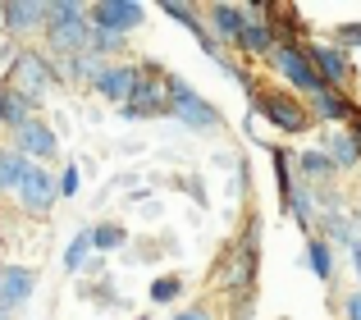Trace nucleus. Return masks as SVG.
<instances>
[{"label":"nucleus","mask_w":361,"mask_h":320,"mask_svg":"<svg viewBox=\"0 0 361 320\" xmlns=\"http://www.w3.org/2000/svg\"><path fill=\"white\" fill-rule=\"evenodd\" d=\"M169 115L183 119L188 128H197V133H211V128H220V110H215L206 97H197V92L188 87L183 78H169Z\"/></svg>","instance_id":"nucleus-3"},{"label":"nucleus","mask_w":361,"mask_h":320,"mask_svg":"<svg viewBox=\"0 0 361 320\" xmlns=\"http://www.w3.org/2000/svg\"><path fill=\"white\" fill-rule=\"evenodd\" d=\"M338 46H361V23L338 27Z\"/></svg>","instance_id":"nucleus-29"},{"label":"nucleus","mask_w":361,"mask_h":320,"mask_svg":"<svg viewBox=\"0 0 361 320\" xmlns=\"http://www.w3.org/2000/svg\"><path fill=\"white\" fill-rule=\"evenodd\" d=\"M123 238H128V233H123L119 224H97V229H92V247H97V252L123 247Z\"/></svg>","instance_id":"nucleus-25"},{"label":"nucleus","mask_w":361,"mask_h":320,"mask_svg":"<svg viewBox=\"0 0 361 320\" xmlns=\"http://www.w3.org/2000/svg\"><path fill=\"white\" fill-rule=\"evenodd\" d=\"M55 197H60V178L46 165H32L27 178H23V187H18V206H23L27 215H46L55 206Z\"/></svg>","instance_id":"nucleus-8"},{"label":"nucleus","mask_w":361,"mask_h":320,"mask_svg":"<svg viewBox=\"0 0 361 320\" xmlns=\"http://www.w3.org/2000/svg\"><path fill=\"white\" fill-rule=\"evenodd\" d=\"M87 252H92V229L73 233V242L64 247V270H69V275H78V270L87 266Z\"/></svg>","instance_id":"nucleus-21"},{"label":"nucleus","mask_w":361,"mask_h":320,"mask_svg":"<svg viewBox=\"0 0 361 320\" xmlns=\"http://www.w3.org/2000/svg\"><path fill=\"white\" fill-rule=\"evenodd\" d=\"M252 106L261 110L274 128H283V133H302V128L311 124V115L298 106V97H283V92H252Z\"/></svg>","instance_id":"nucleus-6"},{"label":"nucleus","mask_w":361,"mask_h":320,"mask_svg":"<svg viewBox=\"0 0 361 320\" xmlns=\"http://www.w3.org/2000/svg\"><path fill=\"white\" fill-rule=\"evenodd\" d=\"M78 187H82V174H78V165H69L60 174V197H78Z\"/></svg>","instance_id":"nucleus-28"},{"label":"nucleus","mask_w":361,"mask_h":320,"mask_svg":"<svg viewBox=\"0 0 361 320\" xmlns=\"http://www.w3.org/2000/svg\"><path fill=\"white\" fill-rule=\"evenodd\" d=\"M243 27H247V5H211V37L238 46Z\"/></svg>","instance_id":"nucleus-15"},{"label":"nucleus","mask_w":361,"mask_h":320,"mask_svg":"<svg viewBox=\"0 0 361 320\" xmlns=\"http://www.w3.org/2000/svg\"><path fill=\"white\" fill-rule=\"evenodd\" d=\"M343 320H361V288H357V293L343 302Z\"/></svg>","instance_id":"nucleus-30"},{"label":"nucleus","mask_w":361,"mask_h":320,"mask_svg":"<svg viewBox=\"0 0 361 320\" xmlns=\"http://www.w3.org/2000/svg\"><path fill=\"white\" fill-rule=\"evenodd\" d=\"M357 142H361V124H357Z\"/></svg>","instance_id":"nucleus-33"},{"label":"nucleus","mask_w":361,"mask_h":320,"mask_svg":"<svg viewBox=\"0 0 361 320\" xmlns=\"http://www.w3.org/2000/svg\"><path fill=\"white\" fill-rule=\"evenodd\" d=\"M178 293H183V279H174V275H165V279L151 284V302H174Z\"/></svg>","instance_id":"nucleus-26"},{"label":"nucleus","mask_w":361,"mask_h":320,"mask_svg":"<svg viewBox=\"0 0 361 320\" xmlns=\"http://www.w3.org/2000/svg\"><path fill=\"white\" fill-rule=\"evenodd\" d=\"M0 320H9V312H0Z\"/></svg>","instance_id":"nucleus-34"},{"label":"nucleus","mask_w":361,"mask_h":320,"mask_svg":"<svg viewBox=\"0 0 361 320\" xmlns=\"http://www.w3.org/2000/svg\"><path fill=\"white\" fill-rule=\"evenodd\" d=\"M298 165H302V174H311V178H334V169H338L325 152H302Z\"/></svg>","instance_id":"nucleus-22"},{"label":"nucleus","mask_w":361,"mask_h":320,"mask_svg":"<svg viewBox=\"0 0 361 320\" xmlns=\"http://www.w3.org/2000/svg\"><path fill=\"white\" fill-rule=\"evenodd\" d=\"M307 261H311V275H316L320 284H329V279H334V247H329L325 238H311Z\"/></svg>","instance_id":"nucleus-20"},{"label":"nucleus","mask_w":361,"mask_h":320,"mask_svg":"<svg viewBox=\"0 0 361 320\" xmlns=\"http://www.w3.org/2000/svg\"><path fill=\"white\" fill-rule=\"evenodd\" d=\"M27 169H32V160L18 156L14 147H5V152H0V197H9V192L18 197V187H23Z\"/></svg>","instance_id":"nucleus-16"},{"label":"nucleus","mask_w":361,"mask_h":320,"mask_svg":"<svg viewBox=\"0 0 361 320\" xmlns=\"http://www.w3.org/2000/svg\"><path fill=\"white\" fill-rule=\"evenodd\" d=\"M55 78H60V73H55V64L46 60V55H37V51H18V55H14V64H9V78H5V82H9L14 92H23V97L37 106V101H42L46 92L55 87Z\"/></svg>","instance_id":"nucleus-2"},{"label":"nucleus","mask_w":361,"mask_h":320,"mask_svg":"<svg viewBox=\"0 0 361 320\" xmlns=\"http://www.w3.org/2000/svg\"><path fill=\"white\" fill-rule=\"evenodd\" d=\"M142 23H147V5H137V0H101V5H92V27L128 37Z\"/></svg>","instance_id":"nucleus-7"},{"label":"nucleus","mask_w":361,"mask_h":320,"mask_svg":"<svg viewBox=\"0 0 361 320\" xmlns=\"http://www.w3.org/2000/svg\"><path fill=\"white\" fill-rule=\"evenodd\" d=\"M87 9L92 5H82V0H55L46 14H51V18H78V14H87ZM51 18H46V23H51Z\"/></svg>","instance_id":"nucleus-27"},{"label":"nucleus","mask_w":361,"mask_h":320,"mask_svg":"<svg viewBox=\"0 0 361 320\" xmlns=\"http://www.w3.org/2000/svg\"><path fill=\"white\" fill-rule=\"evenodd\" d=\"M137 78H142V69L137 64H106V69H101V78L92 82V87L101 92V97L110 101V106H128L133 101V92H137Z\"/></svg>","instance_id":"nucleus-11"},{"label":"nucleus","mask_w":361,"mask_h":320,"mask_svg":"<svg viewBox=\"0 0 361 320\" xmlns=\"http://www.w3.org/2000/svg\"><path fill=\"white\" fill-rule=\"evenodd\" d=\"M311 106H316V115H320V119H329V124H343V119L353 115V101H348V97H338L334 87L316 92V97H311Z\"/></svg>","instance_id":"nucleus-19"},{"label":"nucleus","mask_w":361,"mask_h":320,"mask_svg":"<svg viewBox=\"0 0 361 320\" xmlns=\"http://www.w3.org/2000/svg\"><path fill=\"white\" fill-rule=\"evenodd\" d=\"M174 320H211V307H188V312H178Z\"/></svg>","instance_id":"nucleus-31"},{"label":"nucleus","mask_w":361,"mask_h":320,"mask_svg":"<svg viewBox=\"0 0 361 320\" xmlns=\"http://www.w3.org/2000/svg\"><path fill=\"white\" fill-rule=\"evenodd\" d=\"M37 288V270L27 266H0V312H18Z\"/></svg>","instance_id":"nucleus-12"},{"label":"nucleus","mask_w":361,"mask_h":320,"mask_svg":"<svg viewBox=\"0 0 361 320\" xmlns=\"http://www.w3.org/2000/svg\"><path fill=\"white\" fill-rule=\"evenodd\" d=\"M14 152L27 156L32 165H46V160L60 152V137H55L51 124H42V119H27L23 128H14Z\"/></svg>","instance_id":"nucleus-9"},{"label":"nucleus","mask_w":361,"mask_h":320,"mask_svg":"<svg viewBox=\"0 0 361 320\" xmlns=\"http://www.w3.org/2000/svg\"><path fill=\"white\" fill-rule=\"evenodd\" d=\"M169 110V73H160L156 64H147V73L137 78V92L123 106V119H151Z\"/></svg>","instance_id":"nucleus-5"},{"label":"nucleus","mask_w":361,"mask_h":320,"mask_svg":"<svg viewBox=\"0 0 361 320\" xmlns=\"http://www.w3.org/2000/svg\"><path fill=\"white\" fill-rule=\"evenodd\" d=\"M265 60H270V69L279 73L293 92H302V97L325 92V82H320V73H316V64H311V51H307V46H298V42H274V51L265 55Z\"/></svg>","instance_id":"nucleus-1"},{"label":"nucleus","mask_w":361,"mask_h":320,"mask_svg":"<svg viewBox=\"0 0 361 320\" xmlns=\"http://www.w3.org/2000/svg\"><path fill=\"white\" fill-rule=\"evenodd\" d=\"M123 42H128V37L97 27V32H92V55H101V60H106V55H119V51H123Z\"/></svg>","instance_id":"nucleus-24"},{"label":"nucleus","mask_w":361,"mask_h":320,"mask_svg":"<svg viewBox=\"0 0 361 320\" xmlns=\"http://www.w3.org/2000/svg\"><path fill=\"white\" fill-rule=\"evenodd\" d=\"M46 0H5V5H0V18H5V32L9 37H27V32H37V27H42L46 32Z\"/></svg>","instance_id":"nucleus-10"},{"label":"nucleus","mask_w":361,"mask_h":320,"mask_svg":"<svg viewBox=\"0 0 361 320\" xmlns=\"http://www.w3.org/2000/svg\"><path fill=\"white\" fill-rule=\"evenodd\" d=\"M325 156L334 160L338 169L357 165V160H361V142H357V133H343V128H338V133H329V142H325Z\"/></svg>","instance_id":"nucleus-18"},{"label":"nucleus","mask_w":361,"mask_h":320,"mask_svg":"<svg viewBox=\"0 0 361 320\" xmlns=\"http://www.w3.org/2000/svg\"><path fill=\"white\" fill-rule=\"evenodd\" d=\"M92 9L78 18H51L46 23V46H51L60 60H69V55H87L92 51Z\"/></svg>","instance_id":"nucleus-4"},{"label":"nucleus","mask_w":361,"mask_h":320,"mask_svg":"<svg viewBox=\"0 0 361 320\" xmlns=\"http://www.w3.org/2000/svg\"><path fill=\"white\" fill-rule=\"evenodd\" d=\"M110 60H101V55H69V60H60V78H69V82H97L101 78V69H106Z\"/></svg>","instance_id":"nucleus-17"},{"label":"nucleus","mask_w":361,"mask_h":320,"mask_svg":"<svg viewBox=\"0 0 361 320\" xmlns=\"http://www.w3.org/2000/svg\"><path fill=\"white\" fill-rule=\"evenodd\" d=\"M252 261H256V252L252 247H238V257H233V266H229V288H247V279H252Z\"/></svg>","instance_id":"nucleus-23"},{"label":"nucleus","mask_w":361,"mask_h":320,"mask_svg":"<svg viewBox=\"0 0 361 320\" xmlns=\"http://www.w3.org/2000/svg\"><path fill=\"white\" fill-rule=\"evenodd\" d=\"M348 247H353V270H357V279H361V233L348 242Z\"/></svg>","instance_id":"nucleus-32"},{"label":"nucleus","mask_w":361,"mask_h":320,"mask_svg":"<svg viewBox=\"0 0 361 320\" xmlns=\"http://www.w3.org/2000/svg\"><path fill=\"white\" fill-rule=\"evenodd\" d=\"M32 110L37 106L23 97V92H14L9 82H0V128H9V133H14V128H23L27 119H37Z\"/></svg>","instance_id":"nucleus-14"},{"label":"nucleus","mask_w":361,"mask_h":320,"mask_svg":"<svg viewBox=\"0 0 361 320\" xmlns=\"http://www.w3.org/2000/svg\"><path fill=\"white\" fill-rule=\"evenodd\" d=\"M307 51H311V64H316L325 87H343V82L353 78V64H348V55L338 51V46H307Z\"/></svg>","instance_id":"nucleus-13"}]
</instances>
